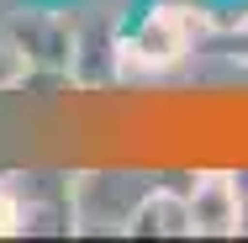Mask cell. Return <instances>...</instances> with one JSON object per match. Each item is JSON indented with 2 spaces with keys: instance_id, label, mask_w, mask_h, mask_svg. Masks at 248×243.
I'll use <instances>...</instances> for the list:
<instances>
[{
  "instance_id": "cell-1",
  "label": "cell",
  "mask_w": 248,
  "mask_h": 243,
  "mask_svg": "<svg viewBox=\"0 0 248 243\" xmlns=\"http://www.w3.org/2000/svg\"><path fill=\"white\" fill-rule=\"evenodd\" d=\"M185 48H190V27H185L180 11H153L148 21L132 32V43H127L138 69H169Z\"/></svg>"
},
{
  "instance_id": "cell-3",
  "label": "cell",
  "mask_w": 248,
  "mask_h": 243,
  "mask_svg": "<svg viewBox=\"0 0 248 243\" xmlns=\"http://www.w3.org/2000/svg\"><path fill=\"white\" fill-rule=\"evenodd\" d=\"M16 227H21V206H16V195L0 185V238H11Z\"/></svg>"
},
{
  "instance_id": "cell-2",
  "label": "cell",
  "mask_w": 248,
  "mask_h": 243,
  "mask_svg": "<svg viewBox=\"0 0 248 243\" xmlns=\"http://www.w3.org/2000/svg\"><path fill=\"white\" fill-rule=\"evenodd\" d=\"M185 206H190V227L196 233H232L238 227V191H232L227 175L196 180V191H190Z\"/></svg>"
}]
</instances>
